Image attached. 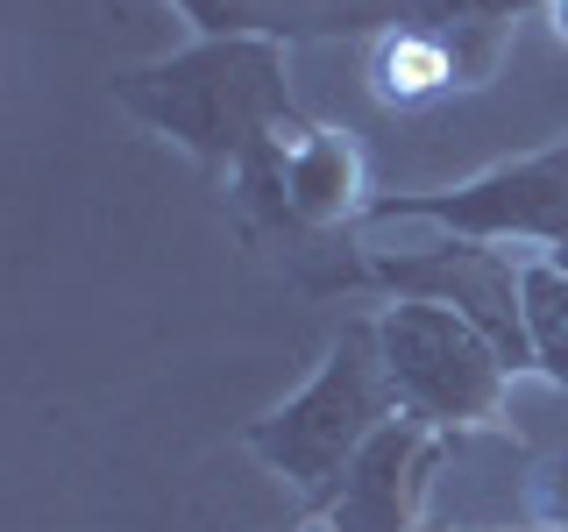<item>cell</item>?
I'll list each match as a JSON object with an SVG mask.
<instances>
[{
    "instance_id": "cell-1",
    "label": "cell",
    "mask_w": 568,
    "mask_h": 532,
    "mask_svg": "<svg viewBox=\"0 0 568 532\" xmlns=\"http://www.w3.org/2000/svg\"><path fill=\"white\" fill-rule=\"evenodd\" d=\"M114 100L178 150H192L206 171L235 177L271 135L298 129L292 79H284L277 35H200L156 64H135L114 79Z\"/></svg>"
},
{
    "instance_id": "cell-2",
    "label": "cell",
    "mask_w": 568,
    "mask_h": 532,
    "mask_svg": "<svg viewBox=\"0 0 568 532\" xmlns=\"http://www.w3.org/2000/svg\"><path fill=\"white\" fill-rule=\"evenodd\" d=\"M398 419L384 377V348H377V319H342L327 362L313 369V383L298 398H284L277 412L242 426V448L263 461L271 475L298 483L313 497V511L348 483V469L363 461V448Z\"/></svg>"
},
{
    "instance_id": "cell-3",
    "label": "cell",
    "mask_w": 568,
    "mask_h": 532,
    "mask_svg": "<svg viewBox=\"0 0 568 532\" xmlns=\"http://www.w3.org/2000/svg\"><path fill=\"white\" fill-rule=\"evenodd\" d=\"M377 348H384L398 419L434 426V433L490 426L505 412L511 377H519L476 319H462L455 306H434V298H390L377 313Z\"/></svg>"
},
{
    "instance_id": "cell-4",
    "label": "cell",
    "mask_w": 568,
    "mask_h": 532,
    "mask_svg": "<svg viewBox=\"0 0 568 532\" xmlns=\"http://www.w3.org/2000/svg\"><path fill=\"white\" fill-rule=\"evenodd\" d=\"M363 221H426L455 242H547L568 248V135L448 192H377Z\"/></svg>"
},
{
    "instance_id": "cell-5",
    "label": "cell",
    "mask_w": 568,
    "mask_h": 532,
    "mask_svg": "<svg viewBox=\"0 0 568 532\" xmlns=\"http://www.w3.org/2000/svg\"><path fill=\"white\" fill-rule=\"evenodd\" d=\"M363 284H377L390 298H434V306H455L462 319H476V327L497 341L511 369H532V334H526V263H511L505 248L490 242H434V248H413V256H384V248H369Z\"/></svg>"
},
{
    "instance_id": "cell-6",
    "label": "cell",
    "mask_w": 568,
    "mask_h": 532,
    "mask_svg": "<svg viewBox=\"0 0 568 532\" xmlns=\"http://www.w3.org/2000/svg\"><path fill=\"white\" fill-rule=\"evenodd\" d=\"M448 461V433L413 419H390L377 440L363 448V461L348 469V483L313 511L334 532H419V504L434 490V469Z\"/></svg>"
},
{
    "instance_id": "cell-7",
    "label": "cell",
    "mask_w": 568,
    "mask_h": 532,
    "mask_svg": "<svg viewBox=\"0 0 568 532\" xmlns=\"http://www.w3.org/2000/svg\"><path fill=\"white\" fill-rule=\"evenodd\" d=\"M505 50L511 43H469V35H448V29H377L369 35V100L419 114L434 100L490 85Z\"/></svg>"
},
{
    "instance_id": "cell-8",
    "label": "cell",
    "mask_w": 568,
    "mask_h": 532,
    "mask_svg": "<svg viewBox=\"0 0 568 532\" xmlns=\"http://www.w3.org/2000/svg\"><path fill=\"white\" fill-rule=\"evenodd\" d=\"M519 291H526L532 369H540L547 383L568 390V256H561V248H555V256H540V263H526Z\"/></svg>"
},
{
    "instance_id": "cell-9",
    "label": "cell",
    "mask_w": 568,
    "mask_h": 532,
    "mask_svg": "<svg viewBox=\"0 0 568 532\" xmlns=\"http://www.w3.org/2000/svg\"><path fill=\"white\" fill-rule=\"evenodd\" d=\"M540 22L555 29V43H568V0H547V8H540Z\"/></svg>"
}]
</instances>
